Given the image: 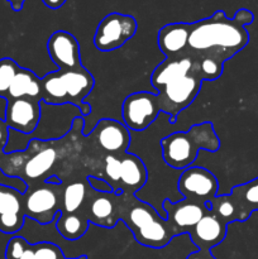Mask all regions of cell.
I'll return each mask as SVG.
<instances>
[{
  "label": "cell",
  "mask_w": 258,
  "mask_h": 259,
  "mask_svg": "<svg viewBox=\"0 0 258 259\" xmlns=\"http://www.w3.org/2000/svg\"><path fill=\"white\" fill-rule=\"evenodd\" d=\"M254 15L248 9H239L233 18L223 10L211 17L191 23L186 52L182 57H210L225 63L249 42L245 27L252 24Z\"/></svg>",
  "instance_id": "1"
},
{
  "label": "cell",
  "mask_w": 258,
  "mask_h": 259,
  "mask_svg": "<svg viewBox=\"0 0 258 259\" xmlns=\"http://www.w3.org/2000/svg\"><path fill=\"white\" fill-rule=\"evenodd\" d=\"M115 202L118 220L124 222L141 245L161 249L175 238L167 220L152 205L139 200L136 195L123 192L116 195Z\"/></svg>",
  "instance_id": "2"
},
{
  "label": "cell",
  "mask_w": 258,
  "mask_h": 259,
  "mask_svg": "<svg viewBox=\"0 0 258 259\" xmlns=\"http://www.w3.org/2000/svg\"><path fill=\"white\" fill-rule=\"evenodd\" d=\"M219 148L220 139L215 133L211 121L195 124L189 131L175 132L161 141L164 163L180 171L191 167L200 151L214 153Z\"/></svg>",
  "instance_id": "3"
},
{
  "label": "cell",
  "mask_w": 258,
  "mask_h": 259,
  "mask_svg": "<svg viewBox=\"0 0 258 259\" xmlns=\"http://www.w3.org/2000/svg\"><path fill=\"white\" fill-rule=\"evenodd\" d=\"M53 142H40L33 138L27 151L17 152L5 159H0V169L7 176L19 177L28 186L42 180L52 169L57 161V151L52 147Z\"/></svg>",
  "instance_id": "4"
},
{
  "label": "cell",
  "mask_w": 258,
  "mask_h": 259,
  "mask_svg": "<svg viewBox=\"0 0 258 259\" xmlns=\"http://www.w3.org/2000/svg\"><path fill=\"white\" fill-rule=\"evenodd\" d=\"M62 191L61 184L43 181L39 185H30L23 194V212L39 224H50L61 211Z\"/></svg>",
  "instance_id": "5"
},
{
  "label": "cell",
  "mask_w": 258,
  "mask_h": 259,
  "mask_svg": "<svg viewBox=\"0 0 258 259\" xmlns=\"http://www.w3.org/2000/svg\"><path fill=\"white\" fill-rule=\"evenodd\" d=\"M202 80L190 72L185 77L167 83L157 91L159 110L169 116V121L175 123L182 110L191 105L201 89Z\"/></svg>",
  "instance_id": "6"
},
{
  "label": "cell",
  "mask_w": 258,
  "mask_h": 259,
  "mask_svg": "<svg viewBox=\"0 0 258 259\" xmlns=\"http://www.w3.org/2000/svg\"><path fill=\"white\" fill-rule=\"evenodd\" d=\"M136 18L121 13H110L99 23L94 34V45L101 52H111L123 47L137 33Z\"/></svg>",
  "instance_id": "7"
},
{
  "label": "cell",
  "mask_w": 258,
  "mask_h": 259,
  "mask_svg": "<svg viewBox=\"0 0 258 259\" xmlns=\"http://www.w3.org/2000/svg\"><path fill=\"white\" fill-rule=\"evenodd\" d=\"M157 94L138 91L128 95L121 106V115L126 128L133 132H143L156 121L159 115Z\"/></svg>",
  "instance_id": "8"
},
{
  "label": "cell",
  "mask_w": 258,
  "mask_h": 259,
  "mask_svg": "<svg viewBox=\"0 0 258 259\" xmlns=\"http://www.w3.org/2000/svg\"><path fill=\"white\" fill-rule=\"evenodd\" d=\"M177 190L184 199L206 204L218 195L219 182L209 169L191 166L180 174Z\"/></svg>",
  "instance_id": "9"
},
{
  "label": "cell",
  "mask_w": 258,
  "mask_h": 259,
  "mask_svg": "<svg viewBox=\"0 0 258 259\" xmlns=\"http://www.w3.org/2000/svg\"><path fill=\"white\" fill-rule=\"evenodd\" d=\"M206 204L192 201L189 199H182L175 202L169 199L164 200L162 209L166 214V220L175 237L189 234L194 229L200 219L209 212Z\"/></svg>",
  "instance_id": "10"
},
{
  "label": "cell",
  "mask_w": 258,
  "mask_h": 259,
  "mask_svg": "<svg viewBox=\"0 0 258 259\" xmlns=\"http://www.w3.org/2000/svg\"><path fill=\"white\" fill-rule=\"evenodd\" d=\"M40 101L30 98L7 100L4 121L8 128L22 134H32L40 121Z\"/></svg>",
  "instance_id": "11"
},
{
  "label": "cell",
  "mask_w": 258,
  "mask_h": 259,
  "mask_svg": "<svg viewBox=\"0 0 258 259\" xmlns=\"http://www.w3.org/2000/svg\"><path fill=\"white\" fill-rule=\"evenodd\" d=\"M91 136L95 139L96 144L106 152L114 156H123L128 152L131 146V132L124 123L114 119H101L94 128Z\"/></svg>",
  "instance_id": "12"
},
{
  "label": "cell",
  "mask_w": 258,
  "mask_h": 259,
  "mask_svg": "<svg viewBox=\"0 0 258 259\" xmlns=\"http://www.w3.org/2000/svg\"><path fill=\"white\" fill-rule=\"evenodd\" d=\"M47 51L52 62L63 70H72L80 67L81 55L80 45L71 33L66 30H57L48 38Z\"/></svg>",
  "instance_id": "13"
},
{
  "label": "cell",
  "mask_w": 258,
  "mask_h": 259,
  "mask_svg": "<svg viewBox=\"0 0 258 259\" xmlns=\"http://www.w3.org/2000/svg\"><path fill=\"white\" fill-rule=\"evenodd\" d=\"M116 194H100L94 191L89 186L86 200L81 210L88 218L89 223L99 225L103 228H114L116 225L118 215H116Z\"/></svg>",
  "instance_id": "14"
},
{
  "label": "cell",
  "mask_w": 258,
  "mask_h": 259,
  "mask_svg": "<svg viewBox=\"0 0 258 259\" xmlns=\"http://www.w3.org/2000/svg\"><path fill=\"white\" fill-rule=\"evenodd\" d=\"M61 73L63 82H65L66 91L71 105H75L80 109L81 115H88L91 111V106L83 103L86 96L93 91L95 80L93 75L86 70L83 66L72 70H58Z\"/></svg>",
  "instance_id": "15"
},
{
  "label": "cell",
  "mask_w": 258,
  "mask_h": 259,
  "mask_svg": "<svg viewBox=\"0 0 258 259\" xmlns=\"http://www.w3.org/2000/svg\"><path fill=\"white\" fill-rule=\"evenodd\" d=\"M227 228V224H224L222 220L215 218L209 211L200 219V222L195 225L189 235L191 238V242L199 249L211 250V248L217 247L225 239Z\"/></svg>",
  "instance_id": "16"
},
{
  "label": "cell",
  "mask_w": 258,
  "mask_h": 259,
  "mask_svg": "<svg viewBox=\"0 0 258 259\" xmlns=\"http://www.w3.org/2000/svg\"><path fill=\"white\" fill-rule=\"evenodd\" d=\"M148 180V171L144 162L133 153L120 156V181L119 191L124 194L136 195L142 190Z\"/></svg>",
  "instance_id": "17"
},
{
  "label": "cell",
  "mask_w": 258,
  "mask_h": 259,
  "mask_svg": "<svg viewBox=\"0 0 258 259\" xmlns=\"http://www.w3.org/2000/svg\"><path fill=\"white\" fill-rule=\"evenodd\" d=\"M191 23H169L159 29L157 43L166 58L182 57L186 52Z\"/></svg>",
  "instance_id": "18"
},
{
  "label": "cell",
  "mask_w": 258,
  "mask_h": 259,
  "mask_svg": "<svg viewBox=\"0 0 258 259\" xmlns=\"http://www.w3.org/2000/svg\"><path fill=\"white\" fill-rule=\"evenodd\" d=\"M192 61L189 57L166 58L153 70L151 76V83L157 91L167 83L185 77L190 73Z\"/></svg>",
  "instance_id": "19"
},
{
  "label": "cell",
  "mask_w": 258,
  "mask_h": 259,
  "mask_svg": "<svg viewBox=\"0 0 258 259\" xmlns=\"http://www.w3.org/2000/svg\"><path fill=\"white\" fill-rule=\"evenodd\" d=\"M229 195L237 207L238 222H247L250 215L258 210V177L234 186Z\"/></svg>",
  "instance_id": "20"
},
{
  "label": "cell",
  "mask_w": 258,
  "mask_h": 259,
  "mask_svg": "<svg viewBox=\"0 0 258 259\" xmlns=\"http://www.w3.org/2000/svg\"><path fill=\"white\" fill-rule=\"evenodd\" d=\"M20 98H30L42 101V82L40 78L28 68L20 67L15 75L7 100Z\"/></svg>",
  "instance_id": "21"
},
{
  "label": "cell",
  "mask_w": 258,
  "mask_h": 259,
  "mask_svg": "<svg viewBox=\"0 0 258 259\" xmlns=\"http://www.w3.org/2000/svg\"><path fill=\"white\" fill-rule=\"evenodd\" d=\"M56 229L67 240H77L88 232L89 220L82 210L72 214H62L58 212L56 217Z\"/></svg>",
  "instance_id": "22"
},
{
  "label": "cell",
  "mask_w": 258,
  "mask_h": 259,
  "mask_svg": "<svg viewBox=\"0 0 258 259\" xmlns=\"http://www.w3.org/2000/svg\"><path fill=\"white\" fill-rule=\"evenodd\" d=\"M42 82V101L48 105H67L70 104L65 82L60 71H53L40 78Z\"/></svg>",
  "instance_id": "23"
},
{
  "label": "cell",
  "mask_w": 258,
  "mask_h": 259,
  "mask_svg": "<svg viewBox=\"0 0 258 259\" xmlns=\"http://www.w3.org/2000/svg\"><path fill=\"white\" fill-rule=\"evenodd\" d=\"M89 185L83 181H75L63 187L62 191V205L61 212L62 214H72L77 212L82 207L88 195Z\"/></svg>",
  "instance_id": "24"
},
{
  "label": "cell",
  "mask_w": 258,
  "mask_h": 259,
  "mask_svg": "<svg viewBox=\"0 0 258 259\" xmlns=\"http://www.w3.org/2000/svg\"><path fill=\"white\" fill-rule=\"evenodd\" d=\"M192 61V67L190 72L196 75L202 81H214L219 78L223 73L224 63L210 57L190 58Z\"/></svg>",
  "instance_id": "25"
},
{
  "label": "cell",
  "mask_w": 258,
  "mask_h": 259,
  "mask_svg": "<svg viewBox=\"0 0 258 259\" xmlns=\"http://www.w3.org/2000/svg\"><path fill=\"white\" fill-rule=\"evenodd\" d=\"M23 214V194L8 186H0V215ZM25 217V215H24Z\"/></svg>",
  "instance_id": "26"
},
{
  "label": "cell",
  "mask_w": 258,
  "mask_h": 259,
  "mask_svg": "<svg viewBox=\"0 0 258 259\" xmlns=\"http://www.w3.org/2000/svg\"><path fill=\"white\" fill-rule=\"evenodd\" d=\"M20 66L14 60L5 57L0 60V98H8L10 85Z\"/></svg>",
  "instance_id": "27"
},
{
  "label": "cell",
  "mask_w": 258,
  "mask_h": 259,
  "mask_svg": "<svg viewBox=\"0 0 258 259\" xmlns=\"http://www.w3.org/2000/svg\"><path fill=\"white\" fill-rule=\"evenodd\" d=\"M104 172L109 185L113 187L114 194H123L119 191V181H120V157L114 154H106L104 158Z\"/></svg>",
  "instance_id": "28"
},
{
  "label": "cell",
  "mask_w": 258,
  "mask_h": 259,
  "mask_svg": "<svg viewBox=\"0 0 258 259\" xmlns=\"http://www.w3.org/2000/svg\"><path fill=\"white\" fill-rule=\"evenodd\" d=\"M35 259H65L62 250L53 243L42 242L33 244Z\"/></svg>",
  "instance_id": "29"
},
{
  "label": "cell",
  "mask_w": 258,
  "mask_h": 259,
  "mask_svg": "<svg viewBox=\"0 0 258 259\" xmlns=\"http://www.w3.org/2000/svg\"><path fill=\"white\" fill-rule=\"evenodd\" d=\"M23 214H4L0 215V232L5 234H15L24 224Z\"/></svg>",
  "instance_id": "30"
},
{
  "label": "cell",
  "mask_w": 258,
  "mask_h": 259,
  "mask_svg": "<svg viewBox=\"0 0 258 259\" xmlns=\"http://www.w3.org/2000/svg\"><path fill=\"white\" fill-rule=\"evenodd\" d=\"M29 247L30 244L23 237H13L8 242L7 249H5V259H20Z\"/></svg>",
  "instance_id": "31"
},
{
  "label": "cell",
  "mask_w": 258,
  "mask_h": 259,
  "mask_svg": "<svg viewBox=\"0 0 258 259\" xmlns=\"http://www.w3.org/2000/svg\"><path fill=\"white\" fill-rule=\"evenodd\" d=\"M88 181V185L90 186V189H93L94 191L100 192V194H111L114 192L113 187L109 185V182L104 179H99V177L95 176H89L86 179Z\"/></svg>",
  "instance_id": "32"
},
{
  "label": "cell",
  "mask_w": 258,
  "mask_h": 259,
  "mask_svg": "<svg viewBox=\"0 0 258 259\" xmlns=\"http://www.w3.org/2000/svg\"><path fill=\"white\" fill-rule=\"evenodd\" d=\"M8 138H9V128H8L7 123L0 119V152L7 146Z\"/></svg>",
  "instance_id": "33"
},
{
  "label": "cell",
  "mask_w": 258,
  "mask_h": 259,
  "mask_svg": "<svg viewBox=\"0 0 258 259\" xmlns=\"http://www.w3.org/2000/svg\"><path fill=\"white\" fill-rule=\"evenodd\" d=\"M186 259H217V258L211 254L210 250L199 249L194 253H190V254L186 257Z\"/></svg>",
  "instance_id": "34"
},
{
  "label": "cell",
  "mask_w": 258,
  "mask_h": 259,
  "mask_svg": "<svg viewBox=\"0 0 258 259\" xmlns=\"http://www.w3.org/2000/svg\"><path fill=\"white\" fill-rule=\"evenodd\" d=\"M45 3L46 7H48L50 9H58V8L62 7L66 3V0H42Z\"/></svg>",
  "instance_id": "35"
},
{
  "label": "cell",
  "mask_w": 258,
  "mask_h": 259,
  "mask_svg": "<svg viewBox=\"0 0 258 259\" xmlns=\"http://www.w3.org/2000/svg\"><path fill=\"white\" fill-rule=\"evenodd\" d=\"M8 2L10 3V5H12L14 12H19V10H22L23 4H24L25 0H8Z\"/></svg>",
  "instance_id": "36"
},
{
  "label": "cell",
  "mask_w": 258,
  "mask_h": 259,
  "mask_svg": "<svg viewBox=\"0 0 258 259\" xmlns=\"http://www.w3.org/2000/svg\"><path fill=\"white\" fill-rule=\"evenodd\" d=\"M20 259H35L34 255V249H33V244H30V247L28 248L27 250L24 252V254L20 257Z\"/></svg>",
  "instance_id": "37"
},
{
  "label": "cell",
  "mask_w": 258,
  "mask_h": 259,
  "mask_svg": "<svg viewBox=\"0 0 258 259\" xmlns=\"http://www.w3.org/2000/svg\"><path fill=\"white\" fill-rule=\"evenodd\" d=\"M65 259H67V258H65ZM68 259H88V257H86V255H80V257H77V258H68Z\"/></svg>",
  "instance_id": "38"
}]
</instances>
